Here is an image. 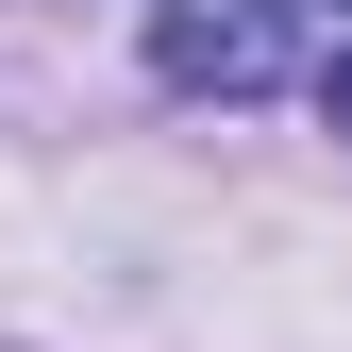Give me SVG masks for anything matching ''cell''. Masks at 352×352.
Returning a JSON list of instances; mask_svg holds the SVG:
<instances>
[{
	"label": "cell",
	"instance_id": "2",
	"mask_svg": "<svg viewBox=\"0 0 352 352\" xmlns=\"http://www.w3.org/2000/svg\"><path fill=\"white\" fill-rule=\"evenodd\" d=\"M319 118H336V135H352V34H336V67H319Z\"/></svg>",
	"mask_w": 352,
	"mask_h": 352
},
{
	"label": "cell",
	"instance_id": "1",
	"mask_svg": "<svg viewBox=\"0 0 352 352\" xmlns=\"http://www.w3.org/2000/svg\"><path fill=\"white\" fill-rule=\"evenodd\" d=\"M151 67L185 101H269L285 84V0H151Z\"/></svg>",
	"mask_w": 352,
	"mask_h": 352
},
{
	"label": "cell",
	"instance_id": "3",
	"mask_svg": "<svg viewBox=\"0 0 352 352\" xmlns=\"http://www.w3.org/2000/svg\"><path fill=\"white\" fill-rule=\"evenodd\" d=\"M336 17H352V0H336Z\"/></svg>",
	"mask_w": 352,
	"mask_h": 352
}]
</instances>
